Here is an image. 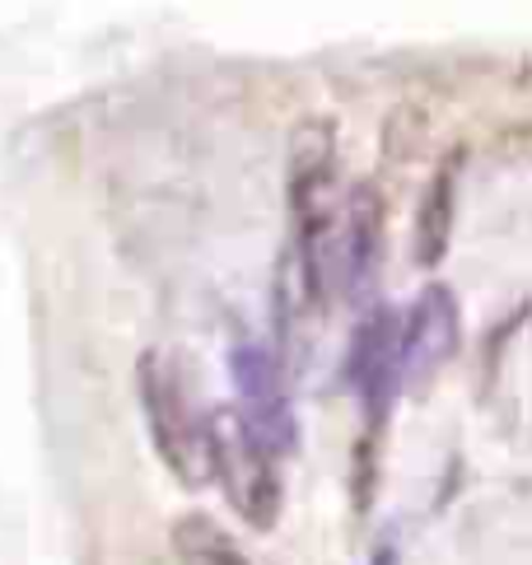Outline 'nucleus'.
Returning <instances> with one entry per match:
<instances>
[{
	"label": "nucleus",
	"instance_id": "nucleus-8",
	"mask_svg": "<svg viewBox=\"0 0 532 565\" xmlns=\"http://www.w3.org/2000/svg\"><path fill=\"white\" fill-rule=\"evenodd\" d=\"M458 159H444V169L435 173L425 201H421V215H416V257L425 267H435L448 248V230H454V192H458Z\"/></svg>",
	"mask_w": 532,
	"mask_h": 565
},
{
	"label": "nucleus",
	"instance_id": "nucleus-6",
	"mask_svg": "<svg viewBox=\"0 0 532 565\" xmlns=\"http://www.w3.org/2000/svg\"><path fill=\"white\" fill-rule=\"evenodd\" d=\"M345 379L351 388L360 393L364 412L379 416L387 412V397L402 383V370H397V313L393 309H379L360 322L355 332V347L345 355Z\"/></svg>",
	"mask_w": 532,
	"mask_h": 565
},
{
	"label": "nucleus",
	"instance_id": "nucleus-4",
	"mask_svg": "<svg viewBox=\"0 0 532 565\" xmlns=\"http://www.w3.org/2000/svg\"><path fill=\"white\" fill-rule=\"evenodd\" d=\"M230 370H234V383H238V420L248 426V435L272 458L290 454L295 412H290V393H285V383H280L276 360L262 347H238L230 355Z\"/></svg>",
	"mask_w": 532,
	"mask_h": 565
},
{
	"label": "nucleus",
	"instance_id": "nucleus-7",
	"mask_svg": "<svg viewBox=\"0 0 532 565\" xmlns=\"http://www.w3.org/2000/svg\"><path fill=\"white\" fill-rule=\"evenodd\" d=\"M379 196L370 183H360L351 192V206L337 220V238H332V267H337V280L345 290H360L370 280V267H374V248H379ZM332 267H327V280H332Z\"/></svg>",
	"mask_w": 532,
	"mask_h": 565
},
{
	"label": "nucleus",
	"instance_id": "nucleus-2",
	"mask_svg": "<svg viewBox=\"0 0 532 565\" xmlns=\"http://www.w3.org/2000/svg\"><path fill=\"white\" fill-rule=\"evenodd\" d=\"M140 402H146V420L155 435L159 458L182 487H206L211 481V420L192 412L188 393L163 355L140 360Z\"/></svg>",
	"mask_w": 532,
	"mask_h": 565
},
{
	"label": "nucleus",
	"instance_id": "nucleus-1",
	"mask_svg": "<svg viewBox=\"0 0 532 565\" xmlns=\"http://www.w3.org/2000/svg\"><path fill=\"white\" fill-rule=\"evenodd\" d=\"M290 220L304 295H322L337 238V127L327 117H304L290 136Z\"/></svg>",
	"mask_w": 532,
	"mask_h": 565
},
{
	"label": "nucleus",
	"instance_id": "nucleus-9",
	"mask_svg": "<svg viewBox=\"0 0 532 565\" xmlns=\"http://www.w3.org/2000/svg\"><path fill=\"white\" fill-rule=\"evenodd\" d=\"M173 547H178V561L182 565H253L248 556L238 552V542L220 529V523L201 519V514L178 519Z\"/></svg>",
	"mask_w": 532,
	"mask_h": 565
},
{
	"label": "nucleus",
	"instance_id": "nucleus-3",
	"mask_svg": "<svg viewBox=\"0 0 532 565\" xmlns=\"http://www.w3.org/2000/svg\"><path fill=\"white\" fill-rule=\"evenodd\" d=\"M215 477L224 481V495H230V504L253 529H272L280 514L276 458L248 435L234 407L211 416V481Z\"/></svg>",
	"mask_w": 532,
	"mask_h": 565
},
{
	"label": "nucleus",
	"instance_id": "nucleus-5",
	"mask_svg": "<svg viewBox=\"0 0 532 565\" xmlns=\"http://www.w3.org/2000/svg\"><path fill=\"white\" fill-rule=\"evenodd\" d=\"M458 351V305L444 286H429L406 322H397V370L402 379H429Z\"/></svg>",
	"mask_w": 532,
	"mask_h": 565
}]
</instances>
